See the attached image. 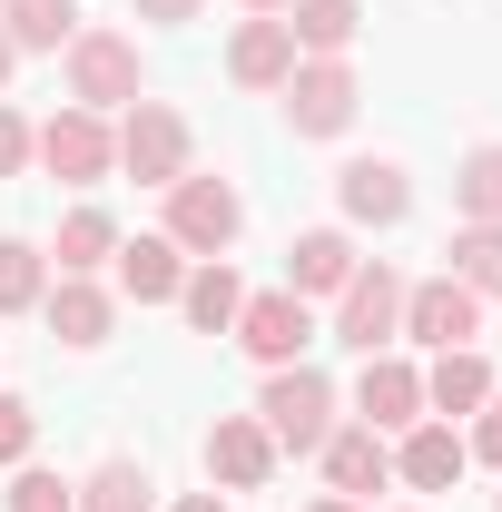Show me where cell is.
<instances>
[{
  "instance_id": "1",
  "label": "cell",
  "mask_w": 502,
  "mask_h": 512,
  "mask_svg": "<svg viewBox=\"0 0 502 512\" xmlns=\"http://www.w3.org/2000/svg\"><path fill=\"white\" fill-rule=\"evenodd\" d=\"M69 69V109H99V119H119L128 99H148V60H138V30H79L60 50Z\"/></svg>"
},
{
  "instance_id": "2",
  "label": "cell",
  "mask_w": 502,
  "mask_h": 512,
  "mask_svg": "<svg viewBox=\"0 0 502 512\" xmlns=\"http://www.w3.org/2000/svg\"><path fill=\"white\" fill-rule=\"evenodd\" d=\"M168 197V217H158V237L178 256H227L237 237H247V197L227 188V178H207V168H188L178 188H158Z\"/></svg>"
},
{
  "instance_id": "3",
  "label": "cell",
  "mask_w": 502,
  "mask_h": 512,
  "mask_svg": "<svg viewBox=\"0 0 502 512\" xmlns=\"http://www.w3.org/2000/svg\"><path fill=\"white\" fill-rule=\"evenodd\" d=\"M109 138H119V168L138 188H178L197 168V138H188V119H178L168 99H128L119 119H109Z\"/></svg>"
},
{
  "instance_id": "4",
  "label": "cell",
  "mask_w": 502,
  "mask_h": 512,
  "mask_svg": "<svg viewBox=\"0 0 502 512\" xmlns=\"http://www.w3.org/2000/svg\"><path fill=\"white\" fill-rule=\"evenodd\" d=\"M256 424L276 434V453H315L335 434V384L315 375V365H276V375L256 384Z\"/></svg>"
},
{
  "instance_id": "5",
  "label": "cell",
  "mask_w": 502,
  "mask_h": 512,
  "mask_svg": "<svg viewBox=\"0 0 502 512\" xmlns=\"http://www.w3.org/2000/svg\"><path fill=\"white\" fill-rule=\"evenodd\" d=\"M335 345H355V355H394L404 345V276L365 256L355 276H345V296H335Z\"/></svg>"
},
{
  "instance_id": "6",
  "label": "cell",
  "mask_w": 502,
  "mask_h": 512,
  "mask_svg": "<svg viewBox=\"0 0 502 512\" xmlns=\"http://www.w3.org/2000/svg\"><path fill=\"white\" fill-rule=\"evenodd\" d=\"M30 158H40L60 188H99V178L119 168V138H109V119H99V109H60V119L30 128Z\"/></svg>"
},
{
  "instance_id": "7",
  "label": "cell",
  "mask_w": 502,
  "mask_h": 512,
  "mask_svg": "<svg viewBox=\"0 0 502 512\" xmlns=\"http://www.w3.org/2000/svg\"><path fill=\"white\" fill-rule=\"evenodd\" d=\"M276 99H286V128H296V138H345V128H355V99H365V79H355L345 60H296Z\"/></svg>"
},
{
  "instance_id": "8",
  "label": "cell",
  "mask_w": 502,
  "mask_h": 512,
  "mask_svg": "<svg viewBox=\"0 0 502 512\" xmlns=\"http://www.w3.org/2000/svg\"><path fill=\"white\" fill-rule=\"evenodd\" d=\"M483 335V296L473 286H453V276H424V286H404V345H424V355H453V345H473Z\"/></svg>"
},
{
  "instance_id": "9",
  "label": "cell",
  "mask_w": 502,
  "mask_h": 512,
  "mask_svg": "<svg viewBox=\"0 0 502 512\" xmlns=\"http://www.w3.org/2000/svg\"><path fill=\"white\" fill-rule=\"evenodd\" d=\"M237 345H247L266 375H276V365H306L315 306H306V296H286V286H266V296H247V306H237Z\"/></svg>"
},
{
  "instance_id": "10",
  "label": "cell",
  "mask_w": 502,
  "mask_h": 512,
  "mask_svg": "<svg viewBox=\"0 0 502 512\" xmlns=\"http://www.w3.org/2000/svg\"><path fill=\"white\" fill-rule=\"evenodd\" d=\"M276 463H286V453H276V434H266L256 414H217V424H207V483H217V493H266Z\"/></svg>"
},
{
  "instance_id": "11",
  "label": "cell",
  "mask_w": 502,
  "mask_h": 512,
  "mask_svg": "<svg viewBox=\"0 0 502 512\" xmlns=\"http://www.w3.org/2000/svg\"><path fill=\"white\" fill-rule=\"evenodd\" d=\"M315 463H325V493L375 503L384 483H394V434H375V424H335V434L315 444Z\"/></svg>"
},
{
  "instance_id": "12",
  "label": "cell",
  "mask_w": 502,
  "mask_h": 512,
  "mask_svg": "<svg viewBox=\"0 0 502 512\" xmlns=\"http://www.w3.org/2000/svg\"><path fill=\"white\" fill-rule=\"evenodd\" d=\"M463 473H473L463 424H434V414H424V424H404V434H394V483H404V493H453Z\"/></svg>"
},
{
  "instance_id": "13",
  "label": "cell",
  "mask_w": 502,
  "mask_h": 512,
  "mask_svg": "<svg viewBox=\"0 0 502 512\" xmlns=\"http://www.w3.org/2000/svg\"><path fill=\"white\" fill-rule=\"evenodd\" d=\"M335 207H345V227H404L414 217V178L394 158H345L335 168Z\"/></svg>"
},
{
  "instance_id": "14",
  "label": "cell",
  "mask_w": 502,
  "mask_h": 512,
  "mask_svg": "<svg viewBox=\"0 0 502 512\" xmlns=\"http://www.w3.org/2000/svg\"><path fill=\"white\" fill-rule=\"evenodd\" d=\"M355 424H375V434L424 424V365H414V355H365V375H355Z\"/></svg>"
},
{
  "instance_id": "15",
  "label": "cell",
  "mask_w": 502,
  "mask_h": 512,
  "mask_svg": "<svg viewBox=\"0 0 502 512\" xmlns=\"http://www.w3.org/2000/svg\"><path fill=\"white\" fill-rule=\"evenodd\" d=\"M493 394L502 384H493V365H483V345H453V355L424 365V414H434V424H473Z\"/></svg>"
},
{
  "instance_id": "16",
  "label": "cell",
  "mask_w": 502,
  "mask_h": 512,
  "mask_svg": "<svg viewBox=\"0 0 502 512\" xmlns=\"http://www.w3.org/2000/svg\"><path fill=\"white\" fill-rule=\"evenodd\" d=\"M40 316H50V335L60 345H109V325H119V296L99 286V276H50V296H40Z\"/></svg>"
},
{
  "instance_id": "17",
  "label": "cell",
  "mask_w": 502,
  "mask_h": 512,
  "mask_svg": "<svg viewBox=\"0 0 502 512\" xmlns=\"http://www.w3.org/2000/svg\"><path fill=\"white\" fill-rule=\"evenodd\" d=\"M355 266H365V256H355V237H345V227H306V237L286 247V296H306V306L325 296V306H335Z\"/></svg>"
},
{
  "instance_id": "18",
  "label": "cell",
  "mask_w": 502,
  "mask_h": 512,
  "mask_svg": "<svg viewBox=\"0 0 502 512\" xmlns=\"http://www.w3.org/2000/svg\"><path fill=\"white\" fill-rule=\"evenodd\" d=\"M109 266H119V296H128V306H178V286H188L197 256H178L168 237H119Z\"/></svg>"
},
{
  "instance_id": "19",
  "label": "cell",
  "mask_w": 502,
  "mask_h": 512,
  "mask_svg": "<svg viewBox=\"0 0 502 512\" xmlns=\"http://www.w3.org/2000/svg\"><path fill=\"white\" fill-rule=\"evenodd\" d=\"M286 69H296V30H286V20H237V40H227V79L256 89V99H276Z\"/></svg>"
},
{
  "instance_id": "20",
  "label": "cell",
  "mask_w": 502,
  "mask_h": 512,
  "mask_svg": "<svg viewBox=\"0 0 502 512\" xmlns=\"http://www.w3.org/2000/svg\"><path fill=\"white\" fill-rule=\"evenodd\" d=\"M237 306H247V276H237L227 256H197L188 286H178V316H188L197 335H237Z\"/></svg>"
},
{
  "instance_id": "21",
  "label": "cell",
  "mask_w": 502,
  "mask_h": 512,
  "mask_svg": "<svg viewBox=\"0 0 502 512\" xmlns=\"http://www.w3.org/2000/svg\"><path fill=\"white\" fill-rule=\"evenodd\" d=\"M276 20L296 30V60H345L355 30H365V0H286Z\"/></svg>"
},
{
  "instance_id": "22",
  "label": "cell",
  "mask_w": 502,
  "mask_h": 512,
  "mask_svg": "<svg viewBox=\"0 0 502 512\" xmlns=\"http://www.w3.org/2000/svg\"><path fill=\"white\" fill-rule=\"evenodd\" d=\"M453 227H502V138H473L453 158Z\"/></svg>"
},
{
  "instance_id": "23",
  "label": "cell",
  "mask_w": 502,
  "mask_h": 512,
  "mask_svg": "<svg viewBox=\"0 0 502 512\" xmlns=\"http://www.w3.org/2000/svg\"><path fill=\"white\" fill-rule=\"evenodd\" d=\"M109 256H119V217H109V207H69L60 237H50V266H60V276H99Z\"/></svg>"
},
{
  "instance_id": "24",
  "label": "cell",
  "mask_w": 502,
  "mask_h": 512,
  "mask_svg": "<svg viewBox=\"0 0 502 512\" xmlns=\"http://www.w3.org/2000/svg\"><path fill=\"white\" fill-rule=\"evenodd\" d=\"M79 512H158V483H148V463H128V453L89 463V473H79Z\"/></svg>"
},
{
  "instance_id": "25",
  "label": "cell",
  "mask_w": 502,
  "mask_h": 512,
  "mask_svg": "<svg viewBox=\"0 0 502 512\" xmlns=\"http://www.w3.org/2000/svg\"><path fill=\"white\" fill-rule=\"evenodd\" d=\"M0 30H10V50H50L60 60L79 40V0H0Z\"/></svg>"
},
{
  "instance_id": "26",
  "label": "cell",
  "mask_w": 502,
  "mask_h": 512,
  "mask_svg": "<svg viewBox=\"0 0 502 512\" xmlns=\"http://www.w3.org/2000/svg\"><path fill=\"white\" fill-rule=\"evenodd\" d=\"M453 266H443V276H453V286H473V296H483V306H502V227H453Z\"/></svg>"
},
{
  "instance_id": "27",
  "label": "cell",
  "mask_w": 502,
  "mask_h": 512,
  "mask_svg": "<svg viewBox=\"0 0 502 512\" xmlns=\"http://www.w3.org/2000/svg\"><path fill=\"white\" fill-rule=\"evenodd\" d=\"M40 296H50V247L0 237V316H40Z\"/></svg>"
},
{
  "instance_id": "28",
  "label": "cell",
  "mask_w": 502,
  "mask_h": 512,
  "mask_svg": "<svg viewBox=\"0 0 502 512\" xmlns=\"http://www.w3.org/2000/svg\"><path fill=\"white\" fill-rule=\"evenodd\" d=\"M0 512H79V473H50V463H10V503Z\"/></svg>"
},
{
  "instance_id": "29",
  "label": "cell",
  "mask_w": 502,
  "mask_h": 512,
  "mask_svg": "<svg viewBox=\"0 0 502 512\" xmlns=\"http://www.w3.org/2000/svg\"><path fill=\"white\" fill-rule=\"evenodd\" d=\"M30 444H40V414H30V394H10V384H0V473H10V463H30Z\"/></svg>"
},
{
  "instance_id": "30",
  "label": "cell",
  "mask_w": 502,
  "mask_h": 512,
  "mask_svg": "<svg viewBox=\"0 0 502 512\" xmlns=\"http://www.w3.org/2000/svg\"><path fill=\"white\" fill-rule=\"evenodd\" d=\"M463 444H473V463H493V473H502V394L473 414V424H463Z\"/></svg>"
},
{
  "instance_id": "31",
  "label": "cell",
  "mask_w": 502,
  "mask_h": 512,
  "mask_svg": "<svg viewBox=\"0 0 502 512\" xmlns=\"http://www.w3.org/2000/svg\"><path fill=\"white\" fill-rule=\"evenodd\" d=\"M20 168H30V119L0 99V178H20Z\"/></svg>"
},
{
  "instance_id": "32",
  "label": "cell",
  "mask_w": 502,
  "mask_h": 512,
  "mask_svg": "<svg viewBox=\"0 0 502 512\" xmlns=\"http://www.w3.org/2000/svg\"><path fill=\"white\" fill-rule=\"evenodd\" d=\"M128 10H138V20H158V30H188L207 0H128Z\"/></svg>"
},
{
  "instance_id": "33",
  "label": "cell",
  "mask_w": 502,
  "mask_h": 512,
  "mask_svg": "<svg viewBox=\"0 0 502 512\" xmlns=\"http://www.w3.org/2000/svg\"><path fill=\"white\" fill-rule=\"evenodd\" d=\"M168 512H227V493L207 483V493H178V503H168Z\"/></svg>"
},
{
  "instance_id": "34",
  "label": "cell",
  "mask_w": 502,
  "mask_h": 512,
  "mask_svg": "<svg viewBox=\"0 0 502 512\" xmlns=\"http://www.w3.org/2000/svg\"><path fill=\"white\" fill-rule=\"evenodd\" d=\"M306 512H375V503H345V493H325V503H306Z\"/></svg>"
},
{
  "instance_id": "35",
  "label": "cell",
  "mask_w": 502,
  "mask_h": 512,
  "mask_svg": "<svg viewBox=\"0 0 502 512\" xmlns=\"http://www.w3.org/2000/svg\"><path fill=\"white\" fill-rule=\"evenodd\" d=\"M237 10H247V20H276V10H286V0H237Z\"/></svg>"
},
{
  "instance_id": "36",
  "label": "cell",
  "mask_w": 502,
  "mask_h": 512,
  "mask_svg": "<svg viewBox=\"0 0 502 512\" xmlns=\"http://www.w3.org/2000/svg\"><path fill=\"white\" fill-rule=\"evenodd\" d=\"M10 69H20V50H10V30H0V89H10Z\"/></svg>"
},
{
  "instance_id": "37",
  "label": "cell",
  "mask_w": 502,
  "mask_h": 512,
  "mask_svg": "<svg viewBox=\"0 0 502 512\" xmlns=\"http://www.w3.org/2000/svg\"><path fill=\"white\" fill-rule=\"evenodd\" d=\"M404 512H424V503H404Z\"/></svg>"
},
{
  "instance_id": "38",
  "label": "cell",
  "mask_w": 502,
  "mask_h": 512,
  "mask_svg": "<svg viewBox=\"0 0 502 512\" xmlns=\"http://www.w3.org/2000/svg\"><path fill=\"white\" fill-rule=\"evenodd\" d=\"M493 512H502V493H493Z\"/></svg>"
}]
</instances>
